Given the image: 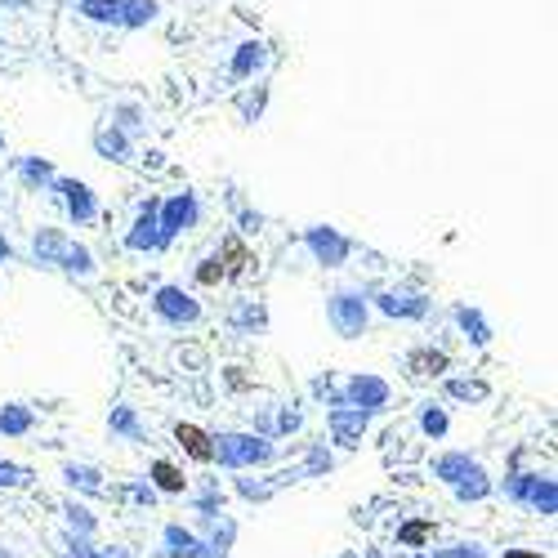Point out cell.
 <instances>
[{
    "instance_id": "6da1fadb",
    "label": "cell",
    "mask_w": 558,
    "mask_h": 558,
    "mask_svg": "<svg viewBox=\"0 0 558 558\" xmlns=\"http://www.w3.org/2000/svg\"><path fill=\"white\" fill-rule=\"evenodd\" d=\"M175 438L188 446L197 460H211V443H206V434H202V429H193V425H179V434H175Z\"/></svg>"
},
{
    "instance_id": "7a4b0ae2",
    "label": "cell",
    "mask_w": 558,
    "mask_h": 558,
    "mask_svg": "<svg viewBox=\"0 0 558 558\" xmlns=\"http://www.w3.org/2000/svg\"><path fill=\"white\" fill-rule=\"evenodd\" d=\"M157 482H161L166 491H179V487H184V478H179L170 464H157Z\"/></svg>"
},
{
    "instance_id": "3957f363",
    "label": "cell",
    "mask_w": 558,
    "mask_h": 558,
    "mask_svg": "<svg viewBox=\"0 0 558 558\" xmlns=\"http://www.w3.org/2000/svg\"><path fill=\"white\" fill-rule=\"evenodd\" d=\"M509 558H541V554H509Z\"/></svg>"
}]
</instances>
